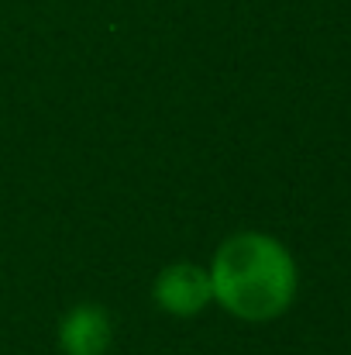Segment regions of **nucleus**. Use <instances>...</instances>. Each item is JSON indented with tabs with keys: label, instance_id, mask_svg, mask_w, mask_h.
Instances as JSON below:
<instances>
[{
	"label": "nucleus",
	"instance_id": "f257e3e1",
	"mask_svg": "<svg viewBox=\"0 0 351 355\" xmlns=\"http://www.w3.org/2000/svg\"><path fill=\"white\" fill-rule=\"evenodd\" d=\"M210 290L241 321H272L296 297V262L272 235L228 238L210 266Z\"/></svg>",
	"mask_w": 351,
	"mask_h": 355
},
{
	"label": "nucleus",
	"instance_id": "f03ea898",
	"mask_svg": "<svg viewBox=\"0 0 351 355\" xmlns=\"http://www.w3.org/2000/svg\"><path fill=\"white\" fill-rule=\"evenodd\" d=\"M155 300H159V307H165L169 314H179V318L200 314L214 300L210 272H204L197 266H186V262L169 266L155 279Z\"/></svg>",
	"mask_w": 351,
	"mask_h": 355
},
{
	"label": "nucleus",
	"instance_id": "7ed1b4c3",
	"mask_svg": "<svg viewBox=\"0 0 351 355\" xmlns=\"http://www.w3.org/2000/svg\"><path fill=\"white\" fill-rule=\"evenodd\" d=\"M59 342L66 355H104V349L111 345V321L100 307L80 304L62 318Z\"/></svg>",
	"mask_w": 351,
	"mask_h": 355
}]
</instances>
